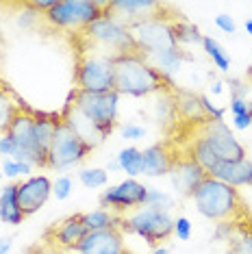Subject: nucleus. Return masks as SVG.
I'll use <instances>...</instances> for the list:
<instances>
[{"mask_svg": "<svg viewBox=\"0 0 252 254\" xmlns=\"http://www.w3.org/2000/svg\"><path fill=\"white\" fill-rule=\"evenodd\" d=\"M118 109H120V96L116 91L91 94V91L74 89L61 120L89 148H96L118 126Z\"/></svg>", "mask_w": 252, "mask_h": 254, "instance_id": "f257e3e1", "label": "nucleus"}, {"mask_svg": "<svg viewBox=\"0 0 252 254\" xmlns=\"http://www.w3.org/2000/svg\"><path fill=\"white\" fill-rule=\"evenodd\" d=\"M168 85H172V80H168L163 74H159L150 63H148L146 57H141L139 53L116 57L113 91H116L118 96L146 98L150 94L165 91Z\"/></svg>", "mask_w": 252, "mask_h": 254, "instance_id": "f03ea898", "label": "nucleus"}, {"mask_svg": "<svg viewBox=\"0 0 252 254\" xmlns=\"http://www.w3.org/2000/svg\"><path fill=\"white\" fill-rule=\"evenodd\" d=\"M191 200L200 215L207 219H213V222L235 219L237 213L242 211V195H239L237 189L226 183L215 181L211 176H207L198 185Z\"/></svg>", "mask_w": 252, "mask_h": 254, "instance_id": "7ed1b4c3", "label": "nucleus"}, {"mask_svg": "<svg viewBox=\"0 0 252 254\" xmlns=\"http://www.w3.org/2000/svg\"><path fill=\"white\" fill-rule=\"evenodd\" d=\"M113 80H116V57L87 46V53H83L76 61V72H74L76 89L105 94L113 91Z\"/></svg>", "mask_w": 252, "mask_h": 254, "instance_id": "20e7f679", "label": "nucleus"}, {"mask_svg": "<svg viewBox=\"0 0 252 254\" xmlns=\"http://www.w3.org/2000/svg\"><path fill=\"white\" fill-rule=\"evenodd\" d=\"M81 33L91 48L105 50V53L113 55V57L139 53L130 28L120 24L118 20H113L111 15H107V13H102L98 20H94L87 28H83Z\"/></svg>", "mask_w": 252, "mask_h": 254, "instance_id": "39448f33", "label": "nucleus"}, {"mask_svg": "<svg viewBox=\"0 0 252 254\" xmlns=\"http://www.w3.org/2000/svg\"><path fill=\"white\" fill-rule=\"evenodd\" d=\"M122 233H133L146 241L148 246H161V241L170 239L172 230H174V219L170 213H159L148 206H139V209L122 215V224H120Z\"/></svg>", "mask_w": 252, "mask_h": 254, "instance_id": "423d86ee", "label": "nucleus"}, {"mask_svg": "<svg viewBox=\"0 0 252 254\" xmlns=\"http://www.w3.org/2000/svg\"><path fill=\"white\" fill-rule=\"evenodd\" d=\"M107 0H59L48 13L44 15L46 22L55 28L63 31H83L94 20L105 13Z\"/></svg>", "mask_w": 252, "mask_h": 254, "instance_id": "0eeeda50", "label": "nucleus"}, {"mask_svg": "<svg viewBox=\"0 0 252 254\" xmlns=\"http://www.w3.org/2000/svg\"><path fill=\"white\" fill-rule=\"evenodd\" d=\"M94 148H89L81 137L74 132L70 126H67L63 120L59 118V124H57L53 143H50L48 150V165L46 167H53V170L65 172L70 167L83 163V159L87 157Z\"/></svg>", "mask_w": 252, "mask_h": 254, "instance_id": "6e6552de", "label": "nucleus"}, {"mask_svg": "<svg viewBox=\"0 0 252 254\" xmlns=\"http://www.w3.org/2000/svg\"><path fill=\"white\" fill-rule=\"evenodd\" d=\"M7 135L13 141V161L22 163H31L33 167H46L48 159L42 154L35 139V115L20 113L18 118L11 122Z\"/></svg>", "mask_w": 252, "mask_h": 254, "instance_id": "1a4fd4ad", "label": "nucleus"}, {"mask_svg": "<svg viewBox=\"0 0 252 254\" xmlns=\"http://www.w3.org/2000/svg\"><path fill=\"white\" fill-rule=\"evenodd\" d=\"M174 22L165 20V18H152L146 22H139V24L130 26V33L135 37L137 50H139L141 57H150L157 53H163V50L170 48H179L174 37Z\"/></svg>", "mask_w": 252, "mask_h": 254, "instance_id": "9d476101", "label": "nucleus"}, {"mask_svg": "<svg viewBox=\"0 0 252 254\" xmlns=\"http://www.w3.org/2000/svg\"><path fill=\"white\" fill-rule=\"evenodd\" d=\"M200 137L211 146L220 161H242L246 159V148L239 143L235 132L228 128L224 120L204 118L200 122Z\"/></svg>", "mask_w": 252, "mask_h": 254, "instance_id": "9b49d317", "label": "nucleus"}, {"mask_svg": "<svg viewBox=\"0 0 252 254\" xmlns=\"http://www.w3.org/2000/svg\"><path fill=\"white\" fill-rule=\"evenodd\" d=\"M146 195H148V187L144 183H139L137 178H126L120 185H113V187L102 191L100 206L122 215V213H130L139 209V206H144Z\"/></svg>", "mask_w": 252, "mask_h": 254, "instance_id": "f8f14e48", "label": "nucleus"}, {"mask_svg": "<svg viewBox=\"0 0 252 254\" xmlns=\"http://www.w3.org/2000/svg\"><path fill=\"white\" fill-rule=\"evenodd\" d=\"M163 9L165 4L157 2V0H107L105 13L118 20L120 24H124L126 28H130L139 22L163 18Z\"/></svg>", "mask_w": 252, "mask_h": 254, "instance_id": "ddd939ff", "label": "nucleus"}, {"mask_svg": "<svg viewBox=\"0 0 252 254\" xmlns=\"http://www.w3.org/2000/svg\"><path fill=\"white\" fill-rule=\"evenodd\" d=\"M168 178L172 183V189L179 193V198H191L193 191L198 189V185L207 178V172L191 157H183L172 161Z\"/></svg>", "mask_w": 252, "mask_h": 254, "instance_id": "4468645a", "label": "nucleus"}, {"mask_svg": "<svg viewBox=\"0 0 252 254\" xmlns=\"http://www.w3.org/2000/svg\"><path fill=\"white\" fill-rule=\"evenodd\" d=\"M53 195V181L48 176L39 174V176H28L18 185V200H20V209L28 217L33 213H37L42 206L48 202V198Z\"/></svg>", "mask_w": 252, "mask_h": 254, "instance_id": "2eb2a0df", "label": "nucleus"}, {"mask_svg": "<svg viewBox=\"0 0 252 254\" xmlns=\"http://www.w3.org/2000/svg\"><path fill=\"white\" fill-rule=\"evenodd\" d=\"M76 254H124V233L120 228L87 233L74 248Z\"/></svg>", "mask_w": 252, "mask_h": 254, "instance_id": "dca6fc26", "label": "nucleus"}, {"mask_svg": "<svg viewBox=\"0 0 252 254\" xmlns=\"http://www.w3.org/2000/svg\"><path fill=\"white\" fill-rule=\"evenodd\" d=\"M207 176L215 178L220 183H226L231 187H252V161L246 157L242 161H217L207 172Z\"/></svg>", "mask_w": 252, "mask_h": 254, "instance_id": "f3484780", "label": "nucleus"}, {"mask_svg": "<svg viewBox=\"0 0 252 254\" xmlns=\"http://www.w3.org/2000/svg\"><path fill=\"white\" fill-rule=\"evenodd\" d=\"M146 59L159 74H163L168 80H172V76H176L181 72L183 63L191 61V55H187L183 48H170V50H163V53L146 57Z\"/></svg>", "mask_w": 252, "mask_h": 254, "instance_id": "a211bd4d", "label": "nucleus"}, {"mask_svg": "<svg viewBox=\"0 0 252 254\" xmlns=\"http://www.w3.org/2000/svg\"><path fill=\"white\" fill-rule=\"evenodd\" d=\"M144 154V176L148 178H159V176H168L170 167H172V154L168 152V148L161 143H154L141 150Z\"/></svg>", "mask_w": 252, "mask_h": 254, "instance_id": "6ab92c4d", "label": "nucleus"}, {"mask_svg": "<svg viewBox=\"0 0 252 254\" xmlns=\"http://www.w3.org/2000/svg\"><path fill=\"white\" fill-rule=\"evenodd\" d=\"M85 235H87V230H85L81 222V215H72V217L63 219L59 226L55 228V241L63 250H74L83 241Z\"/></svg>", "mask_w": 252, "mask_h": 254, "instance_id": "aec40b11", "label": "nucleus"}, {"mask_svg": "<svg viewBox=\"0 0 252 254\" xmlns=\"http://www.w3.org/2000/svg\"><path fill=\"white\" fill-rule=\"evenodd\" d=\"M24 217L18 200V185H4L0 189V219L9 226H18L24 222Z\"/></svg>", "mask_w": 252, "mask_h": 254, "instance_id": "412c9836", "label": "nucleus"}, {"mask_svg": "<svg viewBox=\"0 0 252 254\" xmlns=\"http://www.w3.org/2000/svg\"><path fill=\"white\" fill-rule=\"evenodd\" d=\"M81 222L87 233H96V230H111L120 228L122 224V215L109 211V209H94L87 213H81Z\"/></svg>", "mask_w": 252, "mask_h": 254, "instance_id": "4be33fe9", "label": "nucleus"}, {"mask_svg": "<svg viewBox=\"0 0 252 254\" xmlns=\"http://www.w3.org/2000/svg\"><path fill=\"white\" fill-rule=\"evenodd\" d=\"M20 113H22V109H20V102H18V98H15V94L0 85V135L9 130L11 122H13Z\"/></svg>", "mask_w": 252, "mask_h": 254, "instance_id": "5701e85b", "label": "nucleus"}, {"mask_svg": "<svg viewBox=\"0 0 252 254\" xmlns=\"http://www.w3.org/2000/svg\"><path fill=\"white\" fill-rule=\"evenodd\" d=\"M57 124H59V118H53V115H35V139L46 159H48V150H50V143H53Z\"/></svg>", "mask_w": 252, "mask_h": 254, "instance_id": "b1692460", "label": "nucleus"}, {"mask_svg": "<svg viewBox=\"0 0 252 254\" xmlns=\"http://www.w3.org/2000/svg\"><path fill=\"white\" fill-rule=\"evenodd\" d=\"M118 163H120V170L126 172L128 178H137V176H144V154H141L139 148L135 146H128L124 150H120L116 154Z\"/></svg>", "mask_w": 252, "mask_h": 254, "instance_id": "393cba45", "label": "nucleus"}, {"mask_svg": "<svg viewBox=\"0 0 252 254\" xmlns=\"http://www.w3.org/2000/svg\"><path fill=\"white\" fill-rule=\"evenodd\" d=\"M176 107H179V113L187 120H200L202 122L207 118L202 102H200V96L191 94V91H179L176 94Z\"/></svg>", "mask_w": 252, "mask_h": 254, "instance_id": "a878e982", "label": "nucleus"}, {"mask_svg": "<svg viewBox=\"0 0 252 254\" xmlns=\"http://www.w3.org/2000/svg\"><path fill=\"white\" fill-rule=\"evenodd\" d=\"M228 109L233 113L235 130H248L252 126V100L250 98H231Z\"/></svg>", "mask_w": 252, "mask_h": 254, "instance_id": "bb28decb", "label": "nucleus"}, {"mask_svg": "<svg viewBox=\"0 0 252 254\" xmlns=\"http://www.w3.org/2000/svg\"><path fill=\"white\" fill-rule=\"evenodd\" d=\"M202 48H204V53L209 55V59L213 61V65L217 67V70H222V72H228V70H231V57L226 55L224 46L217 42V39L209 37V35H204V39H202Z\"/></svg>", "mask_w": 252, "mask_h": 254, "instance_id": "cd10ccee", "label": "nucleus"}, {"mask_svg": "<svg viewBox=\"0 0 252 254\" xmlns=\"http://www.w3.org/2000/svg\"><path fill=\"white\" fill-rule=\"evenodd\" d=\"M189 157L196 161V163H198L200 167H202L204 172H209L211 167H213V165L217 163V161H220V159L215 157L213 150H211V146H209V143L204 141L200 135L196 137V139H193V143H191V152H189Z\"/></svg>", "mask_w": 252, "mask_h": 254, "instance_id": "c85d7f7f", "label": "nucleus"}, {"mask_svg": "<svg viewBox=\"0 0 252 254\" xmlns=\"http://www.w3.org/2000/svg\"><path fill=\"white\" fill-rule=\"evenodd\" d=\"M174 37H176V44L181 46H193V44H202L204 35L200 33V28L196 24H191V22H174Z\"/></svg>", "mask_w": 252, "mask_h": 254, "instance_id": "c756f323", "label": "nucleus"}, {"mask_svg": "<svg viewBox=\"0 0 252 254\" xmlns=\"http://www.w3.org/2000/svg\"><path fill=\"white\" fill-rule=\"evenodd\" d=\"M148 209L159 211V213H172V209L176 206L174 195H170L168 191H161V189L148 187V195H146V204Z\"/></svg>", "mask_w": 252, "mask_h": 254, "instance_id": "7c9ffc66", "label": "nucleus"}, {"mask_svg": "<svg viewBox=\"0 0 252 254\" xmlns=\"http://www.w3.org/2000/svg\"><path fill=\"white\" fill-rule=\"evenodd\" d=\"M76 176L83 187L87 189H100L109 183V172L100 170V167H83V170H78Z\"/></svg>", "mask_w": 252, "mask_h": 254, "instance_id": "2f4dec72", "label": "nucleus"}, {"mask_svg": "<svg viewBox=\"0 0 252 254\" xmlns=\"http://www.w3.org/2000/svg\"><path fill=\"white\" fill-rule=\"evenodd\" d=\"M0 172L7 178H20V176H33V165L31 163H22V161H13V159H2Z\"/></svg>", "mask_w": 252, "mask_h": 254, "instance_id": "473e14b6", "label": "nucleus"}, {"mask_svg": "<svg viewBox=\"0 0 252 254\" xmlns=\"http://www.w3.org/2000/svg\"><path fill=\"white\" fill-rule=\"evenodd\" d=\"M228 244V254H252V230L242 228Z\"/></svg>", "mask_w": 252, "mask_h": 254, "instance_id": "72a5a7b5", "label": "nucleus"}, {"mask_svg": "<svg viewBox=\"0 0 252 254\" xmlns=\"http://www.w3.org/2000/svg\"><path fill=\"white\" fill-rule=\"evenodd\" d=\"M72 189H74V178L67 176V174H61V176H57L55 181H53V195L59 202L70 198Z\"/></svg>", "mask_w": 252, "mask_h": 254, "instance_id": "f704fd0d", "label": "nucleus"}, {"mask_svg": "<svg viewBox=\"0 0 252 254\" xmlns=\"http://www.w3.org/2000/svg\"><path fill=\"white\" fill-rule=\"evenodd\" d=\"M235 233H237V222L235 219H226V222H217L215 224V233L213 239L215 241H231Z\"/></svg>", "mask_w": 252, "mask_h": 254, "instance_id": "c9c22d12", "label": "nucleus"}, {"mask_svg": "<svg viewBox=\"0 0 252 254\" xmlns=\"http://www.w3.org/2000/svg\"><path fill=\"white\" fill-rule=\"evenodd\" d=\"M172 235H174L179 241H189V237H191V222H189V217H185V215L176 217Z\"/></svg>", "mask_w": 252, "mask_h": 254, "instance_id": "e433bc0d", "label": "nucleus"}, {"mask_svg": "<svg viewBox=\"0 0 252 254\" xmlns=\"http://www.w3.org/2000/svg\"><path fill=\"white\" fill-rule=\"evenodd\" d=\"M215 26L220 28L222 33H226V35H235V33H237V24H235V20L228 13L215 15Z\"/></svg>", "mask_w": 252, "mask_h": 254, "instance_id": "4c0bfd02", "label": "nucleus"}, {"mask_svg": "<svg viewBox=\"0 0 252 254\" xmlns=\"http://www.w3.org/2000/svg\"><path fill=\"white\" fill-rule=\"evenodd\" d=\"M122 137L128 141H137V139H144L146 137V128L139 124H126L122 126Z\"/></svg>", "mask_w": 252, "mask_h": 254, "instance_id": "58836bf2", "label": "nucleus"}, {"mask_svg": "<svg viewBox=\"0 0 252 254\" xmlns=\"http://www.w3.org/2000/svg\"><path fill=\"white\" fill-rule=\"evenodd\" d=\"M26 7V11L24 13H20V18H18V26L20 28H33V24L37 22V18H39V13L35 9H31L28 4H24Z\"/></svg>", "mask_w": 252, "mask_h": 254, "instance_id": "ea45409f", "label": "nucleus"}, {"mask_svg": "<svg viewBox=\"0 0 252 254\" xmlns=\"http://www.w3.org/2000/svg\"><path fill=\"white\" fill-rule=\"evenodd\" d=\"M228 87H231V98H248V83H244V80H228Z\"/></svg>", "mask_w": 252, "mask_h": 254, "instance_id": "a19ab883", "label": "nucleus"}, {"mask_svg": "<svg viewBox=\"0 0 252 254\" xmlns=\"http://www.w3.org/2000/svg\"><path fill=\"white\" fill-rule=\"evenodd\" d=\"M11 157H13V141H11V137L7 132H2L0 135V161L11 159Z\"/></svg>", "mask_w": 252, "mask_h": 254, "instance_id": "79ce46f5", "label": "nucleus"}, {"mask_svg": "<svg viewBox=\"0 0 252 254\" xmlns=\"http://www.w3.org/2000/svg\"><path fill=\"white\" fill-rule=\"evenodd\" d=\"M59 2V0H31V2H26L31 9H35L39 15H46L50 9L55 7V4Z\"/></svg>", "mask_w": 252, "mask_h": 254, "instance_id": "37998d69", "label": "nucleus"}, {"mask_svg": "<svg viewBox=\"0 0 252 254\" xmlns=\"http://www.w3.org/2000/svg\"><path fill=\"white\" fill-rule=\"evenodd\" d=\"M11 246H13V239H11V237H0V254H9Z\"/></svg>", "mask_w": 252, "mask_h": 254, "instance_id": "c03bdc74", "label": "nucleus"}, {"mask_svg": "<svg viewBox=\"0 0 252 254\" xmlns=\"http://www.w3.org/2000/svg\"><path fill=\"white\" fill-rule=\"evenodd\" d=\"M222 91H224V83H222V80H213V83H211V94L220 96Z\"/></svg>", "mask_w": 252, "mask_h": 254, "instance_id": "a18cd8bd", "label": "nucleus"}, {"mask_svg": "<svg viewBox=\"0 0 252 254\" xmlns=\"http://www.w3.org/2000/svg\"><path fill=\"white\" fill-rule=\"evenodd\" d=\"M107 172H122V170H120V163H118L116 157H113V159L107 163Z\"/></svg>", "mask_w": 252, "mask_h": 254, "instance_id": "49530a36", "label": "nucleus"}, {"mask_svg": "<svg viewBox=\"0 0 252 254\" xmlns=\"http://www.w3.org/2000/svg\"><path fill=\"white\" fill-rule=\"evenodd\" d=\"M150 254H170V248H165V246H157Z\"/></svg>", "mask_w": 252, "mask_h": 254, "instance_id": "de8ad7c7", "label": "nucleus"}, {"mask_svg": "<svg viewBox=\"0 0 252 254\" xmlns=\"http://www.w3.org/2000/svg\"><path fill=\"white\" fill-rule=\"evenodd\" d=\"M244 26H246V33H248V35L252 37V20H246V24H244Z\"/></svg>", "mask_w": 252, "mask_h": 254, "instance_id": "09e8293b", "label": "nucleus"}, {"mask_svg": "<svg viewBox=\"0 0 252 254\" xmlns=\"http://www.w3.org/2000/svg\"><path fill=\"white\" fill-rule=\"evenodd\" d=\"M0 181H2V172H0Z\"/></svg>", "mask_w": 252, "mask_h": 254, "instance_id": "8fccbe9b", "label": "nucleus"}, {"mask_svg": "<svg viewBox=\"0 0 252 254\" xmlns=\"http://www.w3.org/2000/svg\"><path fill=\"white\" fill-rule=\"evenodd\" d=\"M124 254H130V252H126V250H124Z\"/></svg>", "mask_w": 252, "mask_h": 254, "instance_id": "3c124183", "label": "nucleus"}, {"mask_svg": "<svg viewBox=\"0 0 252 254\" xmlns=\"http://www.w3.org/2000/svg\"><path fill=\"white\" fill-rule=\"evenodd\" d=\"M250 76H252V70H250Z\"/></svg>", "mask_w": 252, "mask_h": 254, "instance_id": "603ef678", "label": "nucleus"}]
</instances>
